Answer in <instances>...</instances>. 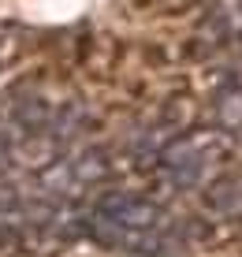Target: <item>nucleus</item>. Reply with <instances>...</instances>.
Instances as JSON below:
<instances>
[{"label":"nucleus","mask_w":242,"mask_h":257,"mask_svg":"<svg viewBox=\"0 0 242 257\" xmlns=\"http://www.w3.org/2000/svg\"><path fill=\"white\" fill-rule=\"evenodd\" d=\"M71 175H75V183H97L104 179V172H108V153L104 149H86L78 161H71Z\"/></svg>","instance_id":"nucleus-5"},{"label":"nucleus","mask_w":242,"mask_h":257,"mask_svg":"<svg viewBox=\"0 0 242 257\" xmlns=\"http://www.w3.org/2000/svg\"><path fill=\"white\" fill-rule=\"evenodd\" d=\"M12 157H15V149H12V142H8L4 135H0V172H4L8 164H12Z\"/></svg>","instance_id":"nucleus-7"},{"label":"nucleus","mask_w":242,"mask_h":257,"mask_svg":"<svg viewBox=\"0 0 242 257\" xmlns=\"http://www.w3.org/2000/svg\"><path fill=\"white\" fill-rule=\"evenodd\" d=\"M205 201L216 212H242V175H223V179H216L209 187V194H205Z\"/></svg>","instance_id":"nucleus-3"},{"label":"nucleus","mask_w":242,"mask_h":257,"mask_svg":"<svg viewBox=\"0 0 242 257\" xmlns=\"http://www.w3.org/2000/svg\"><path fill=\"white\" fill-rule=\"evenodd\" d=\"M30 220V205L15 187H0V231H15Z\"/></svg>","instance_id":"nucleus-4"},{"label":"nucleus","mask_w":242,"mask_h":257,"mask_svg":"<svg viewBox=\"0 0 242 257\" xmlns=\"http://www.w3.org/2000/svg\"><path fill=\"white\" fill-rule=\"evenodd\" d=\"M235 34H242V0H220L209 12V19H205V38L212 45H220V41L235 38Z\"/></svg>","instance_id":"nucleus-2"},{"label":"nucleus","mask_w":242,"mask_h":257,"mask_svg":"<svg viewBox=\"0 0 242 257\" xmlns=\"http://www.w3.org/2000/svg\"><path fill=\"white\" fill-rule=\"evenodd\" d=\"M160 161H164L168 183L179 190L194 187V183L205 175V164H209V142L205 138H179L172 146L160 149Z\"/></svg>","instance_id":"nucleus-1"},{"label":"nucleus","mask_w":242,"mask_h":257,"mask_svg":"<svg viewBox=\"0 0 242 257\" xmlns=\"http://www.w3.org/2000/svg\"><path fill=\"white\" fill-rule=\"evenodd\" d=\"M216 119L223 131H242V86H227L216 97Z\"/></svg>","instance_id":"nucleus-6"}]
</instances>
